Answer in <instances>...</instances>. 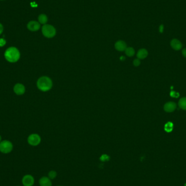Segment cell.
Returning <instances> with one entry per match:
<instances>
[{"label": "cell", "instance_id": "cell-23", "mask_svg": "<svg viewBox=\"0 0 186 186\" xmlns=\"http://www.w3.org/2000/svg\"><path fill=\"white\" fill-rule=\"evenodd\" d=\"M163 29H164L163 25H160V26H159V32H160L161 33H162V32H163Z\"/></svg>", "mask_w": 186, "mask_h": 186}, {"label": "cell", "instance_id": "cell-5", "mask_svg": "<svg viewBox=\"0 0 186 186\" xmlns=\"http://www.w3.org/2000/svg\"><path fill=\"white\" fill-rule=\"evenodd\" d=\"M28 143L31 146L35 147L39 144L41 142V137L37 133H33L28 136L27 138Z\"/></svg>", "mask_w": 186, "mask_h": 186}, {"label": "cell", "instance_id": "cell-21", "mask_svg": "<svg viewBox=\"0 0 186 186\" xmlns=\"http://www.w3.org/2000/svg\"><path fill=\"white\" fill-rule=\"evenodd\" d=\"M109 159V157L108 156H107L106 155H103L101 156L100 159L102 161H108Z\"/></svg>", "mask_w": 186, "mask_h": 186}, {"label": "cell", "instance_id": "cell-27", "mask_svg": "<svg viewBox=\"0 0 186 186\" xmlns=\"http://www.w3.org/2000/svg\"><path fill=\"white\" fill-rule=\"evenodd\" d=\"M1 1H3V0H1Z\"/></svg>", "mask_w": 186, "mask_h": 186}, {"label": "cell", "instance_id": "cell-19", "mask_svg": "<svg viewBox=\"0 0 186 186\" xmlns=\"http://www.w3.org/2000/svg\"><path fill=\"white\" fill-rule=\"evenodd\" d=\"M133 64L134 66H135L136 67H139L141 65V61H140V59H139L138 58L135 59L133 62Z\"/></svg>", "mask_w": 186, "mask_h": 186}, {"label": "cell", "instance_id": "cell-29", "mask_svg": "<svg viewBox=\"0 0 186 186\" xmlns=\"http://www.w3.org/2000/svg\"></svg>", "mask_w": 186, "mask_h": 186}, {"label": "cell", "instance_id": "cell-24", "mask_svg": "<svg viewBox=\"0 0 186 186\" xmlns=\"http://www.w3.org/2000/svg\"><path fill=\"white\" fill-rule=\"evenodd\" d=\"M171 94H173V95H171V96H173V97H177V96H179V94L177 93H176L175 92H173V91H171Z\"/></svg>", "mask_w": 186, "mask_h": 186}, {"label": "cell", "instance_id": "cell-12", "mask_svg": "<svg viewBox=\"0 0 186 186\" xmlns=\"http://www.w3.org/2000/svg\"><path fill=\"white\" fill-rule=\"evenodd\" d=\"M39 185L40 186H52V182L49 177L44 176L40 179Z\"/></svg>", "mask_w": 186, "mask_h": 186}, {"label": "cell", "instance_id": "cell-7", "mask_svg": "<svg viewBox=\"0 0 186 186\" xmlns=\"http://www.w3.org/2000/svg\"><path fill=\"white\" fill-rule=\"evenodd\" d=\"M22 182L24 186H32L34 183V178L32 175H25L23 177Z\"/></svg>", "mask_w": 186, "mask_h": 186}, {"label": "cell", "instance_id": "cell-20", "mask_svg": "<svg viewBox=\"0 0 186 186\" xmlns=\"http://www.w3.org/2000/svg\"><path fill=\"white\" fill-rule=\"evenodd\" d=\"M6 44V40L3 38H0V47H3Z\"/></svg>", "mask_w": 186, "mask_h": 186}, {"label": "cell", "instance_id": "cell-26", "mask_svg": "<svg viewBox=\"0 0 186 186\" xmlns=\"http://www.w3.org/2000/svg\"><path fill=\"white\" fill-rule=\"evenodd\" d=\"M2 141V137H1V135H0V143Z\"/></svg>", "mask_w": 186, "mask_h": 186}, {"label": "cell", "instance_id": "cell-2", "mask_svg": "<svg viewBox=\"0 0 186 186\" xmlns=\"http://www.w3.org/2000/svg\"><path fill=\"white\" fill-rule=\"evenodd\" d=\"M37 86L39 90L43 92H46L52 89L53 87V82L49 77L43 76L38 79L37 82Z\"/></svg>", "mask_w": 186, "mask_h": 186}, {"label": "cell", "instance_id": "cell-28", "mask_svg": "<svg viewBox=\"0 0 186 186\" xmlns=\"http://www.w3.org/2000/svg\"><path fill=\"white\" fill-rule=\"evenodd\" d=\"M185 186H186V185H185Z\"/></svg>", "mask_w": 186, "mask_h": 186}, {"label": "cell", "instance_id": "cell-9", "mask_svg": "<svg viewBox=\"0 0 186 186\" xmlns=\"http://www.w3.org/2000/svg\"><path fill=\"white\" fill-rule=\"evenodd\" d=\"M115 49L119 52L125 51L127 47L126 43L123 40H118L117 41L114 45Z\"/></svg>", "mask_w": 186, "mask_h": 186}, {"label": "cell", "instance_id": "cell-11", "mask_svg": "<svg viewBox=\"0 0 186 186\" xmlns=\"http://www.w3.org/2000/svg\"><path fill=\"white\" fill-rule=\"evenodd\" d=\"M170 45L172 47V48L176 51L180 50L182 47V43L179 40L176 39H174L172 40L171 41Z\"/></svg>", "mask_w": 186, "mask_h": 186}, {"label": "cell", "instance_id": "cell-13", "mask_svg": "<svg viewBox=\"0 0 186 186\" xmlns=\"http://www.w3.org/2000/svg\"><path fill=\"white\" fill-rule=\"evenodd\" d=\"M148 55V52L145 49H141L138 51L137 53V58L139 59H144L147 58Z\"/></svg>", "mask_w": 186, "mask_h": 186}, {"label": "cell", "instance_id": "cell-8", "mask_svg": "<svg viewBox=\"0 0 186 186\" xmlns=\"http://www.w3.org/2000/svg\"><path fill=\"white\" fill-rule=\"evenodd\" d=\"M27 27L30 31L36 32L40 28V23L36 21H31L27 23Z\"/></svg>", "mask_w": 186, "mask_h": 186}, {"label": "cell", "instance_id": "cell-16", "mask_svg": "<svg viewBox=\"0 0 186 186\" xmlns=\"http://www.w3.org/2000/svg\"><path fill=\"white\" fill-rule=\"evenodd\" d=\"M179 106L181 109L186 110V97H182L181 99L179 102Z\"/></svg>", "mask_w": 186, "mask_h": 186}, {"label": "cell", "instance_id": "cell-22", "mask_svg": "<svg viewBox=\"0 0 186 186\" xmlns=\"http://www.w3.org/2000/svg\"><path fill=\"white\" fill-rule=\"evenodd\" d=\"M3 30H4L3 26L2 25V24H1V23H0V35L3 33Z\"/></svg>", "mask_w": 186, "mask_h": 186}, {"label": "cell", "instance_id": "cell-4", "mask_svg": "<svg viewBox=\"0 0 186 186\" xmlns=\"http://www.w3.org/2000/svg\"><path fill=\"white\" fill-rule=\"evenodd\" d=\"M13 149V145L11 141L8 140L2 141L0 143V151L3 153H9Z\"/></svg>", "mask_w": 186, "mask_h": 186}, {"label": "cell", "instance_id": "cell-1", "mask_svg": "<svg viewBox=\"0 0 186 186\" xmlns=\"http://www.w3.org/2000/svg\"><path fill=\"white\" fill-rule=\"evenodd\" d=\"M4 56L7 61L11 63L18 62L20 58L21 54L19 49L16 47L11 46L7 49Z\"/></svg>", "mask_w": 186, "mask_h": 186}, {"label": "cell", "instance_id": "cell-10", "mask_svg": "<svg viewBox=\"0 0 186 186\" xmlns=\"http://www.w3.org/2000/svg\"><path fill=\"white\" fill-rule=\"evenodd\" d=\"M176 108V105L173 102H168L165 103L164 106V109L167 112H172L175 111Z\"/></svg>", "mask_w": 186, "mask_h": 186}, {"label": "cell", "instance_id": "cell-18", "mask_svg": "<svg viewBox=\"0 0 186 186\" xmlns=\"http://www.w3.org/2000/svg\"><path fill=\"white\" fill-rule=\"evenodd\" d=\"M49 177L50 179H54L57 176V173L55 171L52 170L49 173Z\"/></svg>", "mask_w": 186, "mask_h": 186}, {"label": "cell", "instance_id": "cell-14", "mask_svg": "<svg viewBox=\"0 0 186 186\" xmlns=\"http://www.w3.org/2000/svg\"><path fill=\"white\" fill-rule=\"evenodd\" d=\"M125 53L127 56L131 57L133 56L135 54V50L132 47H128L125 50Z\"/></svg>", "mask_w": 186, "mask_h": 186}, {"label": "cell", "instance_id": "cell-3", "mask_svg": "<svg viewBox=\"0 0 186 186\" xmlns=\"http://www.w3.org/2000/svg\"><path fill=\"white\" fill-rule=\"evenodd\" d=\"M41 32L43 35L47 38H52L56 34V29L53 26L45 24L41 28Z\"/></svg>", "mask_w": 186, "mask_h": 186}, {"label": "cell", "instance_id": "cell-15", "mask_svg": "<svg viewBox=\"0 0 186 186\" xmlns=\"http://www.w3.org/2000/svg\"><path fill=\"white\" fill-rule=\"evenodd\" d=\"M47 21H48V18L46 15H45L44 14H41L39 15L38 21L40 23L45 25L47 23Z\"/></svg>", "mask_w": 186, "mask_h": 186}, {"label": "cell", "instance_id": "cell-17", "mask_svg": "<svg viewBox=\"0 0 186 186\" xmlns=\"http://www.w3.org/2000/svg\"><path fill=\"white\" fill-rule=\"evenodd\" d=\"M173 124L171 122H168L164 126V130L167 132H170L173 129Z\"/></svg>", "mask_w": 186, "mask_h": 186}, {"label": "cell", "instance_id": "cell-25", "mask_svg": "<svg viewBox=\"0 0 186 186\" xmlns=\"http://www.w3.org/2000/svg\"><path fill=\"white\" fill-rule=\"evenodd\" d=\"M182 55H183V56L186 58V49H184L183 50H182Z\"/></svg>", "mask_w": 186, "mask_h": 186}, {"label": "cell", "instance_id": "cell-6", "mask_svg": "<svg viewBox=\"0 0 186 186\" xmlns=\"http://www.w3.org/2000/svg\"><path fill=\"white\" fill-rule=\"evenodd\" d=\"M13 90L15 94L17 95H23L25 93L26 88L22 83H18L14 86Z\"/></svg>", "mask_w": 186, "mask_h": 186}]
</instances>
